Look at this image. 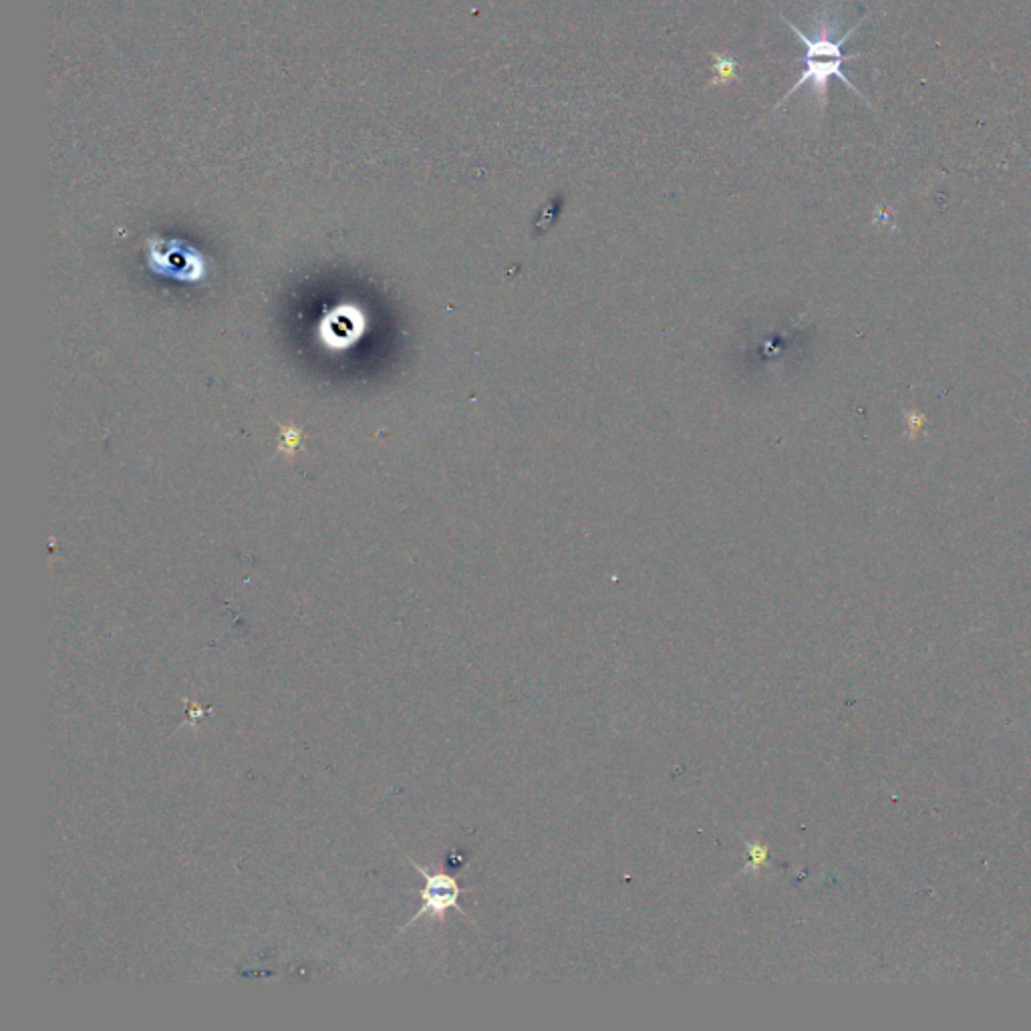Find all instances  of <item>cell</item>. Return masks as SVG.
<instances>
[{
    "mask_svg": "<svg viewBox=\"0 0 1031 1031\" xmlns=\"http://www.w3.org/2000/svg\"><path fill=\"white\" fill-rule=\"evenodd\" d=\"M297 441H299V433L292 431V429L290 431L286 429V433H284V448H288V446L294 448V446H297Z\"/></svg>",
    "mask_w": 1031,
    "mask_h": 1031,
    "instance_id": "6",
    "label": "cell"
},
{
    "mask_svg": "<svg viewBox=\"0 0 1031 1031\" xmlns=\"http://www.w3.org/2000/svg\"><path fill=\"white\" fill-rule=\"evenodd\" d=\"M780 19L794 31V35L804 43L806 47V57H804V71L800 75V79L792 85V89L780 99V103L774 107V111H778L798 89H802L804 85H812V91L816 93L818 101H820V107L826 105V95H828V83L832 77H836L840 83H844L848 89H852L858 97H862L866 101V97L862 95V91L846 77L844 73V63L846 61H854V59H860L862 53H852V55H846L844 53V45L850 41V37L860 29V25L866 21V17H862L846 35H842L840 39H834L832 37V29L828 27L826 21L820 23L818 31L810 37L806 35L802 29H798L792 21H788V17H784L780 13ZM868 103V101H866ZM870 105V103H868Z\"/></svg>",
    "mask_w": 1031,
    "mask_h": 1031,
    "instance_id": "1",
    "label": "cell"
},
{
    "mask_svg": "<svg viewBox=\"0 0 1031 1031\" xmlns=\"http://www.w3.org/2000/svg\"><path fill=\"white\" fill-rule=\"evenodd\" d=\"M715 59H717V67L715 69L719 71L717 79H729L731 75H735V61H729V59L723 61L721 55H715Z\"/></svg>",
    "mask_w": 1031,
    "mask_h": 1031,
    "instance_id": "5",
    "label": "cell"
},
{
    "mask_svg": "<svg viewBox=\"0 0 1031 1031\" xmlns=\"http://www.w3.org/2000/svg\"><path fill=\"white\" fill-rule=\"evenodd\" d=\"M152 268L178 280H196L202 272V262L196 260L194 252H178L176 248H170L164 250V258L160 256L154 260Z\"/></svg>",
    "mask_w": 1031,
    "mask_h": 1031,
    "instance_id": "4",
    "label": "cell"
},
{
    "mask_svg": "<svg viewBox=\"0 0 1031 1031\" xmlns=\"http://www.w3.org/2000/svg\"><path fill=\"white\" fill-rule=\"evenodd\" d=\"M365 329V319L357 309H335L321 323V337L331 349H349Z\"/></svg>",
    "mask_w": 1031,
    "mask_h": 1031,
    "instance_id": "3",
    "label": "cell"
},
{
    "mask_svg": "<svg viewBox=\"0 0 1031 1031\" xmlns=\"http://www.w3.org/2000/svg\"><path fill=\"white\" fill-rule=\"evenodd\" d=\"M405 858L411 862V866L417 870V874L423 876L425 887L419 893L423 905L413 915V919H409V923L403 927V931L409 929L413 923H417L425 915H429V917H433L437 921H444V917H446V913L450 909H456L462 915H466V911L460 907V897H462L464 889L460 887V882L456 880V876H452L448 872H429L425 866L415 862L409 854H405Z\"/></svg>",
    "mask_w": 1031,
    "mask_h": 1031,
    "instance_id": "2",
    "label": "cell"
}]
</instances>
